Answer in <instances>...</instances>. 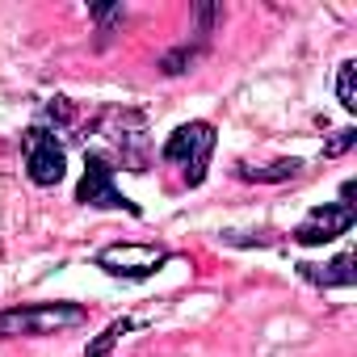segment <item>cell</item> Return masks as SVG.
<instances>
[{
    "instance_id": "1",
    "label": "cell",
    "mask_w": 357,
    "mask_h": 357,
    "mask_svg": "<svg viewBox=\"0 0 357 357\" xmlns=\"http://www.w3.org/2000/svg\"><path fill=\"white\" fill-rule=\"evenodd\" d=\"M84 307L76 303H26L13 311H0V336H51L59 328L84 324Z\"/></svg>"
},
{
    "instance_id": "2",
    "label": "cell",
    "mask_w": 357,
    "mask_h": 357,
    "mask_svg": "<svg viewBox=\"0 0 357 357\" xmlns=\"http://www.w3.org/2000/svg\"><path fill=\"white\" fill-rule=\"evenodd\" d=\"M211 155H215V126L211 122H185V126H176L168 135V143H164V160L181 164L190 185H202Z\"/></svg>"
},
{
    "instance_id": "3",
    "label": "cell",
    "mask_w": 357,
    "mask_h": 357,
    "mask_svg": "<svg viewBox=\"0 0 357 357\" xmlns=\"http://www.w3.org/2000/svg\"><path fill=\"white\" fill-rule=\"evenodd\" d=\"M76 202L139 215V206H135L126 194H118V185H114V168H109V160H105V155H97V151L84 160V176H80V185H76Z\"/></svg>"
},
{
    "instance_id": "4",
    "label": "cell",
    "mask_w": 357,
    "mask_h": 357,
    "mask_svg": "<svg viewBox=\"0 0 357 357\" xmlns=\"http://www.w3.org/2000/svg\"><path fill=\"white\" fill-rule=\"evenodd\" d=\"M63 164H68V155H63V147H59V139L51 130H43V126L26 130V172H30L34 185H43V190L59 185L63 181Z\"/></svg>"
},
{
    "instance_id": "5",
    "label": "cell",
    "mask_w": 357,
    "mask_h": 357,
    "mask_svg": "<svg viewBox=\"0 0 357 357\" xmlns=\"http://www.w3.org/2000/svg\"><path fill=\"white\" fill-rule=\"evenodd\" d=\"M164 261H168V252L151 248V244H114V248L97 252V265L114 278H151Z\"/></svg>"
},
{
    "instance_id": "6",
    "label": "cell",
    "mask_w": 357,
    "mask_h": 357,
    "mask_svg": "<svg viewBox=\"0 0 357 357\" xmlns=\"http://www.w3.org/2000/svg\"><path fill=\"white\" fill-rule=\"evenodd\" d=\"M353 219H357V211H353V202H328V206H315L298 227H294V240L298 244H328V240H336V236H344L349 227H353Z\"/></svg>"
},
{
    "instance_id": "7",
    "label": "cell",
    "mask_w": 357,
    "mask_h": 357,
    "mask_svg": "<svg viewBox=\"0 0 357 357\" xmlns=\"http://www.w3.org/2000/svg\"><path fill=\"white\" fill-rule=\"evenodd\" d=\"M303 269V278L307 282H315V286H353L357 282V269H353V257L344 252V257H336L332 265H298Z\"/></svg>"
},
{
    "instance_id": "8",
    "label": "cell",
    "mask_w": 357,
    "mask_h": 357,
    "mask_svg": "<svg viewBox=\"0 0 357 357\" xmlns=\"http://www.w3.org/2000/svg\"><path fill=\"white\" fill-rule=\"evenodd\" d=\"M303 164L298 160H278V164H269V168H248V164H240V176L244 181H286V176H294Z\"/></svg>"
},
{
    "instance_id": "9",
    "label": "cell",
    "mask_w": 357,
    "mask_h": 357,
    "mask_svg": "<svg viewBox=\"0 0 357 357\" xmlns=\"http://www.w3.org/2000/svg\"><path fill=\"white\" fill-rule=\"evenodd\" d=\"M336 97H340V105H344V109H357V63H353V59H344V63H340Z\"/></svg>"
},
{
    "instance_id": "10",
    "label": "cell",
    "mask_w": 357,
    "mask_h": 357,
    "mask_svg": "<svg viewBox=\"0 0 357 357\" xmlns=\"http://www.w3.org/2000/svg\"><path fill=\"white\" fill-rule=\"evenodd\" d=\"M130 328H135L130 319H114V324H109V328H105V332H101V336H97V340L89 344V353H84V357H105V353H109V349L118 344V336H126Z\"/></svg>"
},
{
    "instance_id": "11",
    "label": "cell",
    "mask_w": 357,
    "mask_h": 357,
    "mask_svg": "<svg viewBox=\"0 0 357 357\" xmlns=\"http://www.w3.org/2000/svg\"><path fill=\"white\" fill-rule=\"evenodd\" d=\"M353 143H357V130H336V139L324 147V155H340V151H349Z\"/></svg>"
}]
</instances>
